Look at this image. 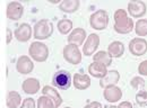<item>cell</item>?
Returning a JSON list of instances; mask_svg holds the SVG:
<instances>
[{"label":"cell","mask_w":147,"mask_h":108,"mask_svg":"<svg viewBox=\"0 0 147 108\" xmlns=\"http://www.w3.org/2000/svg\"><path fill=\"white\" fill-rule=\"evenodd\" d=\"M113 28L119 34H129L134 29V21L128 17V14L123 9H118L114 13Z\"/></svg>","instance_id":"obj_1"},{"label":"cell","mask_w":147,"mask_h":108,"mask_svg":"<svg viewBox=\"0 0 147 108\" xmlns=\"http://www.w3.org/2000/svg\"><path fill=\"white\" fill-rule=\"evenodd\" d=\"M34 38L36 39H47L53 33V24L49 19H41L34 25Z\"/></svg>","instance_id":"obj_2"},{"label":"cell","mask_w":147,"mask_h":108,"mask_svg":"<svg viewBox=\"0 0 147 108\" xmlns=\"http://www.w3.org/2000/svg\"><path fill=\"white\" fill-rule=\"evenodd\" d=\"M31 57L36 62H44L49 57V49L44 43L33 42L28 49Z\"/></svg>","instance_id":"obj_3"},{"label":"cell","mask_w":147,"mask_h":108,"mask_svg":"<svg viewBox=\"0 0 147 108\" xmlns=\"http://www.w3.org/2000/svg\"><path fill=\"white\" fill-rule=\"evenodd\" d=\"M90 24L94 29L96 31H103L109 25V15L105 10H96L94 14L91 15Z\"/></svg>","instance_id":"obj_4"},{"label":"cell","mask_w":147,"mask_h":108,"mask_svg":"<svg viewBox=\"0 0 147 108\" xmlns=\"http://www.w3.org/2000/svg\"><path fill=\"white\" fill-rule=\"evenodd\" d=\"M71 75L68 71L60 70L55 72L53 78H52V85L53 87L61 90H67L71 86Z\"/></svg>","instance_id":"obj_5"},{"label":"cell","mask_w":147,"mask_h":108,"mask_svg":"<svg viewBox=\"0 0 147 108\" xmlns=\"http://www.w3.org/2000/svg\"><path fill=\"white\" fill-rule=\"evenodd\" d=\"M63 59L70 63V64H79L82 62V53L78 49V46L73 45V44H68L63 47Z\"/></svg>","instance_id":"obj_6"},{"label":"cell","mask_w":147,"mask_h":108,"mask_svg":"<svg viewBox=\"0 0 147 108\" xmlns=\"http://www.w3.org/2000/svg\"><path fill=\"white\" fill-rule=\"evenodd\" d=\"M129 51L135 56H142L147 52V42L144 38H134L129 43Z\"/></svg>","instance_id":"obj_7"},{"label":"cell","mask_w":147,"mask_h":108,"mask_svg":"<svg viewBox=\"0 0 147 108\" xmlns=\"http://www.w3.org/2000/svg\"><path fill=\"white\" fill-rule=\"evenodd\" d=\"M128 13L135 18L143 17L146 14V3L139 0L130 1L128 3Z\"/></svg>","instance_id":"obj_8"},{"label":"cell","mask_w":147,"mask_h":108,"mask_svg":"<svg viewBox=\"0 0 147 108\" xmlns=\"http://www.w3.org/2000/svg\"><path fill=\"white\" fill-rule=\"evenodd\" d=\"M7 17L10 20H18L24 14V7L18 1L9 2L7 6Z\"/></svg>","instance_id":"obj_9"},{"label":"cell","mask_w":147,"mask_h":108,"mask_svg":"<svg viewBox=\"0 0 147 108\" xmlns=\"http://www.w3.org/2000/svg\"><path fill=\"white\" fill-rule=\"evenodd\" d=\"M100 44V37L97 34H91L87 37L85 45L83 46V53L85 54L86 56H91L94 54V52L97 50Z\"/></svg>","instance_id":"obj_10"},{"label":"cell","mask_w":147,"mask_h":108,"mask_svg":"<svg viewBox=\"0 0 147 108\" xmlns=\"http://www.w3.org/2000/svg\"><path fill=\"white\" fill-rule=\"evenodd\" d=\"M16 69L22 74H28L33 71L34 63L32 62V60L28 56L22 55V56H19L17 62H16Z\"/></svg>","instance_id":"obj_11"},{"label":"cell","mask_w":147,"mask_h":108,"mask_svg":"<svg viewBox=\"0 0 147 108\" xmlns=\"http://www.w3.org/2000/svg\"><path fill=\"white\" fill-rule=\"evenodd\" d=\"M14 35H15L16 39L18 42H23V43L27 42L31 38V36H32V27L28 24L24 23V24L19 25L18 27L15 29Z\"/></svg>","instance_id":"obj_12"},{"label":"cell","mask_w":147,"mask_h":108,"mask_svg":"<svg viewBox=\"0 0 147 108\" xmlns=\"http://www.w3.org/2000/svg\"><path fill=\"white\" fill-rule=\"evenodd\" d=\"M119 79H120V74L117 70H111L108 71L107 75L104 78H102L100 80V86L104 89L112 87V86H115L118 82H119Z\"/></svg>","instance_id":"obj_13"},{"label":"cell","mask_w":147,"mask_h":108,"mask_svg":"<svg viewBox=\"0 0 147 108\" xmlns=\"http://www.w3.org/2000/svg\"><path fill=\"white\" fill-rule=\"evenodd\" d=\"M86 38V32L84 28H75L68 36V43L76 46H80Z\"/></svg>","instance_id":"obj_14"},{"label":"cell","mask_w":147,"mask_h":108,"mask_svg":"<svg viewBox=\"0 0 147 108\" xmlns=\"http://www.w3.org/2000/svg\"><path fill=\"white\" fill-rule=\"evenodd\" d=\"M73 83L75 88L78 90H85L91 86V78L87 74H82V73H76L74 75Z\"/></svg>","instance_id":"obj_15"},{"label":"cell","mask_w":147,"mask_h":108,"mask_svg":"<svg viewBox=\"0 0 147 108\" xmlns=\"http://www.w3.org/2000/svg\"><path fill=\"white\" fill-rule=\"evenodd\" d=\"M103 96H104V99L109 103H117L121 99L122 97V91L120 88H118L117 86H112L109 87L104 90L103 92Z\"/></svg>","instance_id":"obj_16"},{"label":"cell","mask_w":147,"mask_h":108,"mask_svg":"<svg viewBox=\"0 0 147 108\" xmlns=\"http://www.w3.org/2000/svg\"><path fill=\"white\" fill-rule=\"evenodd\" d=\"M42 93L43 96H47L48 98H50L53 104H55V108H58L61 104H62V99H61V96L59 95V92L51 86H44L42 88Z\"/></svg>","instance_id":"obj_17"},{"label":"cell","mask_w":147,"mask_h":108,"mask_svg":"<svg viewBox=\"0 0 147 108\" xmlns=\"http://www.w3.org/2000/svg\"><path fill=\"white\" fill-rule=\"evenodd\" d=\"M22 88L23 91L27 95H35L40 90V81L35 78H28L23 82Z\"/></svg>","instance_id":"obj_18"},{"label":"cell","mask_w":147,"mask_h":108,"mask_svg":"<svg viewBox=\"0 0 147 108\" xmlns=\"http://www.w3.org/2000/svg\"><path fill=\"white\" fill-rule=\"evenodd\" d=\"M79 6H80L79 0H62L59 5V9L62 10L63 13L71 14L78 10Z\"/></svg>","instance_id":"obj_19"},{"label":"cell","mask_w":147,"mask_h":108,"mask_svg":"<svg viewBox=\"0 0 147 108\" xmlns=\"http://www.w3.org/2000/svg\"><path fill=\"white\" fill-rule=\"evenodd\" d=\"M88 73H91V75H93L94 78L102 79V78H104L107 75L108 70H107L105 65L96 63V62H93L92 64H90V67H88Z\"/></svg>","instance_id":"obj_20"},{"label":"cell","mask_w":147,"mask_h":108,"mask_svg":"<svg viewBox=\"0 0 147 108\" xmlns=\"http://www.w3.org/2000/svg\"><path fill=\"white\" fill-rule=\"evenodd\" d=\"M22 103V97L17 91H9L6 97V105L8 108H18Z\"/></svg>","instance_id":"obj_21"},{"label":"cell","mask_w":147,"mask_h":108,"mask_svg":"<svg viewBox=\"0 0 147 108\" xmlns=\"http://www.w3.org/2000/svg\"><path fill=\"white\" fill-rule=\"evenodd\" d=\"M108 53L110 54V56L112 59L113 57H120L121 55H123V53H125V46L119 41L112 42L109 45V47H108Z\"/></svg>","instance_id":"obj_22"},{"label":"cell","mask_w":147,"mask_h":108,"mask_svg":"<svg viewBox=\"0 0 147 108\" xmlns=\"http://www.w3.org/2000/svg\"><path fill=\"white\" fill-rule=\"evenodd\" d=\"M93 60H94L93 62L103 64L105 67H109L110 64H112V57H111L110 54L108 53V52H104V51H100L96 54H94Z\"/></svg>","instance_id":"obj_23"},{"label":"cell","mask_w":147,"mask_h":108,"mask_svg":"<svg viewBox=\"0 0 147 108\" xmlns=\"http://www.w3.org/2000/svg\"><path fill=\"white\" fill-rule=\"evenodd\" d=\"M73 29V21L69 19H61L58 21V31L62 35H67Z\"/></svg>","instance_id":"obj_24"},{"label":"cell","mask_w":147,"mask_h":108,"mask_svg":"<svg viewBox=\"0 0 147 108\" xmlns=\"http://www.w3.org/2000/svg\"><path fill=\"white\" fill-rule=\"evenodd\" d=\"M135 32L139 37L147 36V19H138L135 25Z\"/></svg>","instance_id":"obj_25"},{"label":"cell","mask_w":147,"mask_h":108,"mask_svg":"<svg viewBox=\"0 0 147 108\" xmlns=\"http://www.w3.org/2000/svg\"><path fill=\"white\" fill-rule=\"evenodd\" d=\"M37 108H55L53 101L47 96H42L37 99Z\"/></svg>","instance_id":"obj_26"},{"label":"cell","mask_w":147,"mask_h":108,"mask_svg":"<svg viewBox=\"0 0 147 108\" xmlns=\"http://www.w3.org/2000/svg\"><path fill=\"white\" fill-rule=\"evenodd\" d=\"M136 103L139 106H147V91L142 90L136 95Z\"/></svg>","instance_id":"obj_27"},{"label":"cell","mask_w":147,"mask_h":108,"mask_svg":"<svg viewBox=\"0 0 147 108\" xmlns=\"http://www.w3.org/2000/svg\"><path fill=\"white\" fill-rule=\"evenodd\" d=\"M130 85L134 89H143L145 87V80L140 77H135L131 79Z\"/></svg>","instance_id":"obj_28"},{"label":"cell","mask_w":147,"mask_h":108,"mask_svg":"<svg viewBox=\"0 0 147 108\" xmlns=\"http://www.w3.org/2000/svg\"><path fill=\"white\" fill-rule=\"evenodd\" d=\"M20 108H35V100L33 98H26L24 99Z\"/></svg>","instance_id":"obj_29"},{"label":"cell","mask_w":147,"mask_h":108,"mask_svg":"<svg viewBox=\"0 0 147 108\" xmlns=\"http://www.w3.org/2000/svg\"><path fill=\"white\" fill-rule=\"evenodd\" d=\"M138 72H139V74H142V75H147V60L143 61V62L139 64V67H138Z\"/></svg>","instance_id":"obj_30"},{"label":"cell","mask_w":147,"mask_h":108,"mask_svg":"<svg viewBox=\"0 0 147 108\" xmlns=\"http://www.w3.org/2000/svg\"><path fill=\"white\" fill-rule=\"evenodd\" d=\"M84 108H102V104L98 101H92V103L87 104Z\"/></svg>","instance_id":"obj_31"},{"label":"cell","mask_w":147,"mask_h":108,"mask_svg":"<svg viewBox=\"0 0 147 108\" xmlns=\"http://www.w3.org/2000/svg\"><path fill=\"white\" fill-rule=\"evenodd\" d=\"M117 108H132V105L129 101H122L121 104H119Z\"/></svg>","instance_id":"obj_32"},{"label":"cell","mask_w":147,"mask_h":108,"mask_svg":"<svg viewBox=\"0 0 147 108\" xmlns=\"http://www.w3.org/2000/svg\"><path fill=\"white\" fill-rule=\"evenodd\" d=\"M11 31L9 29V28H7V44H9L10 43V41H11Z\"/></svg>","instance_id":"obj_33"},{"label":"cell","mask_w":147,"mask_h":108,"mask_svg":"<svg viewBox=\"0 0 147 108\" xmlns=\"http://www.w3.org/2000/svg\"><path fill=\"white\" fill-rule=\"evenodd\" d=\"M50 2H51V3H58L59 0H50Z\"/></svg>","instance_id":"obj_34"},{"label":"cell","mask_w":147,"mask_h":108,"mask_svg":"<svg viewBox=\"0 0 147 108\" xmlns=\"http://www.w3.org/2000/svg\"><path fill=\"white\" fill-rule=\"evenodd\" d=\"M107 108H117V107H115V106H108Z\"/></svg>","instance_id":"obj_35"},{"label":"cell","mask_w":147,"mask_h":108,"mask_svg":"<svg viewBox=\"0 0 147 108\" xmlns=\"http://www.w3.org/2000/svg\"><path fill=\"white\" fill-rule=\"evenodd\" d=\"M65 108H73V107H65Z\"/></svg>","instance_id":"obj_36"}]
</instances>
